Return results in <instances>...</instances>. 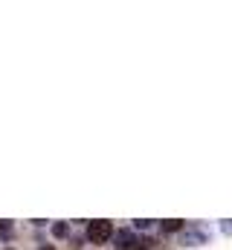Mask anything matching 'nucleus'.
Masks as SVG:
<instances>
[{
  "label": "nucleus",
  "instance_id": "nucleus-1",
  "mask_svg": "<svg viewBox=\"0 0 232 250\" xmlns=\"http://www.w3.org/2000/svg\"><path fill=\"white\" fill-rule=\"evenodd\" d=\"M151 245H154L151 239H142V236H136L131 230H119L116 233V248L119 250H148Z\"/></svg>",
  "mask_w": 232,
  "mask_h": 250
},
{
  "label": "nucleus",
  "instance_id": "nucleus-2",
  "mask_svg": "<svg viewBox=\"0 0 232 250\" xmlns=\"http://www.w3.org/2000/svg\"><path fill=\"white\" fill-rule=\"evenodd\" d=\"M111 236H114V224L111 221H90L87 224V239L93 245H105Z\"/></svg>",
  "mask_w": 232,
  "mask_h": 250
},
{
  "label": "nucleus",
  "instance_id": "nucleus-3",
  "mask_svg": "<svg viewBox=\"0 0 232 250\" xmlns=\"http://www.w3.org/2000/svg\"><path fill=\"white\" fill-rule=\"evenodd\" d=\"M203 242H206V236L200 230H186L183 233V245H192L194 248V245H203Z\"/></svg>",
  "mask_w": 232,
  "mask_h": 250
},
{
  "label": "nucleus",
  "instance_id": "nucleus-4",
  "mask_svg": "<svg viewBox=\"0 0 232 250\" xmlns=\"http://www.w3.org/2000/svg\"><path fill=\"white\" fill-rule=\"evenodd\" d=\"M183 230V221H163V233H177Z\"/></svg>",
  "mask_w": 232,
  "mask_h": 250
},
{
  "label": "nucleus",
  "instance_id": "nucleus-5",
  "mask_svg": "<svg viewBox=\"0 0 232 250\" xmlns=\"http://www.w3.org/2000/svg\"><path fill=\"white\" fill-rule=\"evenodd\" d=\"M0 236H3V239H9V236H12V227H9V221H0Z\"/></svg>",
  "mask_w": 232,
  "mask_h": 250
},
{
  "label": "nucleus",
  "instance_id": "nucleus-6",
  "mask_svg": "<svg viewBox=\"0 0 232 250\" xmlns=\"http://www.w3.org/2000/svg\"><path fill=\"white\" fill-rule=\"evenodd\" d=\"M53 233H56L58 239H64V236H67V224H56V227H53Z\"/></svg>",
  "mask_w": 232,
  "mask_h": 250
},
{
  "label": "nucleus",
  "instance_id": "nucleus-7",
  "mask_svg": "<svg viewBox=\"0 0 232 250\" xmlns=\"http://www.w3.org/2000/svg\"><path fill=\"white\" fill-rule=\"evenodd\" d=\"M134 227H136V230H148L151 221H148V218H139V221H134Z\"/></svg>",
  "mask_w": 232,
  "mask_h": 250
}]
</instances>
